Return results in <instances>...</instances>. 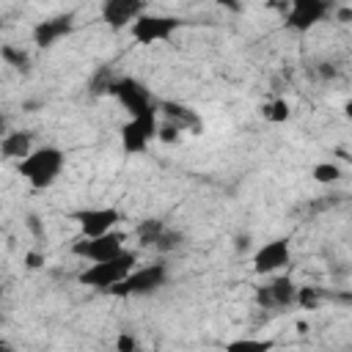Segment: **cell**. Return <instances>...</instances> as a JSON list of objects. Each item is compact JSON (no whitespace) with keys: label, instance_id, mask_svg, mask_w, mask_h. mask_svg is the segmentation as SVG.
Masks as SVG:
<instances>
[{"label":"cell","instance_id":"cell-26","mask_svg":"<svg viewBox=\"0 0 352 352\" xmlns=\"http://www.w3.org/2000/svg\"><path fill=\"white\" fill-rule=\"evenodd\" d=\"M344 113H346V118L352 121V102H346V104H344Z\"/></svg>","mask_w":352,"mask_h":352},{"label":"cell","instance_id":"cell-7","mask_svg":"<svg viewBox=\"0 0 352 352\" xmlns=\"http://www.w3.org/2000/svg\"><path fill=\"white\" fill-rule=\"evenodd\" d=\"M182 19L176 16H165V14H143L135 25H132V38L138 44H157V41H168L176 30H179Z\"/></svg>","mask_w":352,"mask_h":352},{"label":"cell","instance_id":"cell-11","mask_svg":"<svg viewBox=\"0 0 352 352\" xmlns=\"http://www.w3.org/2000/svg\"><path fill=\"white\" fill-rule=\"evenodd\" d=\"M297 289H300V286H294L292 278L280 275V278H275L272 283L256 289V302L264 305V308H286V305L297 302Z\"/></svg>","mask_w":352,"mask_h":352},{"label":"cell","instance_id":"cell-15","mask_svg":"<svg viewBox=\"0 0 352 352\" xmlns=\"http://www.w3.org/2000/svg\"><path fill=\"white\" fill-rule=\"evenodd\" d=\"M30 143H33L30 132H8V135L3 138V143H0V151H3L6 160H16V162H22V160L33 151Z\"/></svg>","mask_w":352,"mask_h":352},{"label":"cell","instance_id":"cell-8","mask_svg":"<svg viewBox=\"0 0 352 352\" xmlns=\"http://www.w3.org/2000/svg\"><path fill=\"white\" fill-rule=\"evenodd\" d=\"M327 14H330V3H324V0H294L286 11V28L305 33L316 22H322Z\"/></svg>","mask_w":352,"mask_h":352},{"label":"cell","instance_id":"cell-25","mask_svg":"<svg viewBox=\"0 0 352 352\" xmlns=\"http://www.w3.org/2000/svg\"><path fill=\"white\" fill-rule=\"evenodd\" d=\"M338 19H341V22H352V8H341V11H338Z\"/></svg>","mask_w":352,"mask_h":352},{"label":"cell","instance_id":"cell-24","mask_svg":"<svg viewBox=\"0 0 352 352\" xmlns=\"http://www.w3.org/2000/svg\"><path fill=\"white\" fill-rule=\"evenodd\" d=\"M25 261H28V267H30V270H36V267H41V264H44V256H41V253H28V256H25Z\"/></svg>","mask_w":352,"mask_h":352},{"label":"cell","instance_id":"cell-23","mask_svg":"<svg viewBox=\"0 0 352 352\" xmlns=\"http://www.w3.org/2000/svg\"><path fill=\"white\" fill-rule=\"evenodd\" d=\"M179 126H173V124H162L160 126V140H165V143H173L176 138H179Z\"/></svg>","mask_w":352,"mask_h":352},{"label":"cell","instance_id":"cell-1","mask_svg":"<svg viewBox=\"0 0 352 352\" xmlns=\"http://www.w3.org/2000/svg\"><path fill=\"white\" fill-rule=\"evenodd\" d=\"M63 162H66V157L58 146H38L22 162H16V170L30 187L44 190V187L55 184V179L63 170Z\"/></svg>","mask_w":352,"mask_h":352},{"label":"cell","instance_id":"cell-27","mask_svg":"<svg viewBox=\"0 0 352 352\" xmlns=\"http://www.w3.org/2000/svg\"><path fill=\"white\" fill-rule=\"evenodd\" d=\"M349 162H352V157H349Z\"/></svg>","mask_w":352,"mask_h":352},{"label":"cell","instance_id":"cell-12","mask_svg":"<svg viewBox=\"0 0 352 352\" xmlns=\"http://www.w3.org/2000/svg\"><path fill=\"white\" fill-rule=\"evenodd\" d=\"M289 239H272V242H264L256 256H253V270L258 275H270V272H278L280 267L289 264Z\"/></svg>","mask_w":352,"mask_h":352},{"label":"cell","instance_id":"cell-22","mask_svg":"<svg viewBox=\"0 0 352 352\" xmlns=\"http://www.w3.org/2000/svg\"><path fill=\"white\" fill-rule=\"evenodd\" d=\"M140 346H138V338L132 336V333H118V338H116V352H138Z\"/></svg>","mask_w":352,"mask_h":352},{"label":"cell","instance_id":"cell-6","mask_svg":"<svg viewBox=\"0 0 352 352\" xmlns=\"http://www.w3.org/2000/svg\"><path fill=\"white\" fill-rule=\"evenodd\" d=\"M110 94L121 102V107L135 118V116H146V113H157L154 110V99L151 94L146 91L143 82L132 80V77H118L110 88Z\"/></svg>","mask_w":352,"mask_h":352},{"label":"cell","instance_id":"cell-4","mask_svg":"<svg viewBox=\"0 0 352 352\" xmlns=\"http://www.w3.org/2000/svg\"><path fill=\"white\" fill-rule=\"evenodd\" d=\"M160 138V124H157V113H146V116H135L121 126V148L126 154H143L148 148L151 140Z\"/></svg>","mask_w":352,"mask_h":352},{"label":"cell","instance_id":"cell-3","mask_svg":"<svg viewBox=\"0 0 352 352\" xmlns=\"http://www.w3.org/2000/svg\"><path fill=\"white\" fill-rule=\"evenodd\" d=\"M168 280V267L165 264H146V267H135L118 286L110 289L113 297H143L157 292L162 283Z\"/></svg>","mask_w":352,"mask_h":352},{"label":"cell","instance_id":"cell-16","mask_svg":"<svg viewBox=\"0 0 352 352\" xmlns=\"http://www.w3.org/2000/svg\"><path fill=\"white\" fill-rule=\"evenodd\" d=\"M162 107V113L168 116V124H173V126H179V129H184V126H190V129H201V121L195 118V113L190 110V107H184V104H173V102H162L160 104Z\"/></svg>","mask_w":352,"mask_h":352},{"label":"cell","instance_id":"cell-5","mask_svg":"<svg viewBox=\"0 0 352 352\" xmlns=\"http://www.w3.org/2000/svg\"><path fill=\"white\" fill-rule=\"evenodd\" d=\"M124 234L121 231H110V234H104V236H94V239H80V242H74L72 245V253L74 256H80V258H85V261H91V264H102V261H110V258H116V256H121L124 253Z\"/></svg>","mask_w":352,"mask_h":352},{"label":"cell","instance_id":"cell-18","mask_svg":"<svg viewBox=\"0 0 352 352\" xmlns=\"http://www.w3.org/2000/svg\"><path fill=\"white\" fill-rule=\"evenodd\" d=\"M261 116L267 121H272V124H283L292 116V110H289V102L286 99H275V102H270V104L261 107Z\"/></svg>","mask_w":352,"mask_h":352},{"label":"cell","instance_id":"cell-17","mask_svg":"<svg viewBox=\"0 0 352 352\" xmlns=\"http://www.w3.org/2000/svg\"><path fill=\"white\" fill-rule=\"evenodd\" d=\"M275 346L272 338H236L226 344V352H270Z\"/></svg>","mask_w":352,"mask_h":352},{"label":"cell","instance_id":"cell-19","mask_svg":"<svg viewBox=\"0 0 352 352\" xmlns=\"http://www.w3.org/2000/svg\"><path fill=\"white\" fill-rule=\"evenodd\" d=\"M311 176H314L319 184H333V182L341 179V168H338L336 162H319V165H314Z\"/></svg>","mask_w":352,"mask_h":352},{"label":"cell","instance_id":"cell-20","mask_svg":"<svg viewBox=\"0 0 352 352\" xmlns=\"http://www.w3.org/2000/svg\"><path fill=\"white\" fill-rule=\"evenodd\" d=\"M297 302H300L302 308L314 311V308L319 305V292H316L314 286H302V289H297Z\"/></svg>","mask_w":352,"mask_h":352},{"label":"cell","instance_id":"cell-21","mask_svg":"<svg viewBox=\"0 0 352 352\" xmlns=\"http://www.w3.org/2000/svg\"><path fill=\"white\" fill-rule=\"evenodd\" d=\"M0 55L11 63V66H16V69H25V63H28V55L22 52V50H16V47H11V44H6L3 50H0Z\"/></svg>","mask_w":352,"mask_h":352},{"label":"cell","instance_id":"cell-2","mask_svg":"<svg viewBox=\"0 0 352 352\" xmlns=\"http://www.w3.org/2000/svg\"><path fill=\"white\" fill-rule=\"evenodd\" d=\"M138 264V253L132 250H124L121 256L110 258V261H102V264H91L80 272V283L82 286H91V289H102V292H110L113 286H118Z\"/></svg>","mask_w":352,"mask_h":352},{"label":"cell","instance_id":"cell-28","mask_svg":"<svg viewBox=\"0 0 352 352\" xmlns=\"http://www.w3.org/2000/svg\"><path fill=\"white\" fill-rule=\"evenodd\" d=\"M349 302H352V297H349Z\"/></svg>","mask_w":352,"mask_h":352},{"label":"cell","instance_id":"cell-14","mask_svg":"<svg viewBox=\"0 0 352 352\" xmlns=\"http://www.w3.org/2000/svg\"><path fill=\"white\" fill-rule=\"evenodd\" d=\"M74 28V16L72 14H60V16H50V19H41L36 22L33 28V41L38 47H52L55 41H60L63 36H69Z\"/></svg>","mask_w":352,"mask_h":352},{"label":"cell","instance_id":"cell-10","mask_svg":"<svg viewBox=\"0 0 352 352\" xmlns=\"http://www.w3.org/2000/svg\"><path fill=\"white\" fill-rule=\"evenodd\" d=\"M146 14V6L140 0H104L102 3V19L118 30V28H132L140 16Z\"/></svg>","mask_w":352,"mask_h":352},{"label":"cell","instance_id":"cell-9","mask_svg":"<svg viewBox=\"0 0 352 352\" xmlns=\"http://www.w3.org/2000/svg\"><path fill=\"white\" fill-rule=\"evenodd\" d=\"M72 217L80 223L82 236H85V239H94V236L110 234V231L116 228V223H118L121 214H118V209H113V206H99V209H80V212H74Z\"/></svg>","mask_w":352,"mask_h":352},{"label":"cell","instance_id":"cell-13","mask_svg":"<svg viewBox=\"0 0 352 352\" xmlns=\"http://www.w3.org/2000/svg\"><path fill=\"white\" fill-rule=\"evenodd\" d=\"M138 239L146 245V248H154V250H173L179 245V234L173 228H168L162 220H143L138 226Z\"/></svg>","mask_w":352,"mask_h":352}]
</instances>
